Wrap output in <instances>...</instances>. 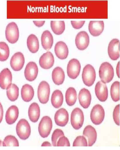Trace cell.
<instances>
[{
  "mask_svg": "<svg viewBox=\"0 0 120 150\" xmlns=\"http://www.w3.org/2000/svg\"><path fill=\"white\" fill-rule=\"evenodd\" d=\"M114 75V70L112 66L107 62H103L99 69V76L104 83H108L111 82Z\"/></svg>",
  "mask_w": 120,
  "mask_h": 150,
  "instance_id": "cell-1",
  "label": "cell"
},
{
  "mask_svg": "<svg viewBox=\"0 0 120 150\" xmlns=\"http://www.w3.org/2000/svg\"><path fill=\"white\" fill-rule=\"evenodd\" d=\"M16 132L19 138L22 140H26L30 137L31 128L28 122L25 119L20 120L16 127Z\"/></svg>",
  "mask_w": 120,
  "mask_h": 150,
  "instance_id": "cell-2",
  "label": "cell"
},
{
  "mask_svg": "<svg viewBox=\"0 0 120 150\" xmlns=\"http://www.w3.org/2000/svg\"><path fill=\"white\" fill-rule=\"evenodd\" d=\"M5 34L7 40L10 43L14 44L18 41L19 38V29L15 22L10 23L7 25Z\"/></svg>",
  "mask_w": 120,
  "mask_h": 150,
  "instance_id": "cell-3",
  "label": "cell"
},
{
  "mask_svg": "<svg viewBox=\"0 0 120 150\" xmlns=\"http://www.w3.org/2000/svg\"><path fill=\"white\" fill-rule=\"evenodd\" d=\"M96 73L94 67L88 64L84 68L82 74V79L84 84L90 87L94 83L96 79Z\"/></svg>",
  "mask_w": 120,
  "mask_h": 150,
  "instance_id": "cell-4",
  "label": "cell"
},
{
  "mask_svg": "<svg viewBox=\"0 0 120 150\" xmlns=\"http://www.w3.org/2000/svg\"><path fill=\"white\" fill-rule=\"evenodd\" d=\"M52 128V122L49 116H45L42 119L39 126L38 130L40 136L44 138L50 134Z\"/></svg>",
  "mask_w": 120,
  "mask_h": 150,
  "instance_id": "cell-5",
  "label": "cell"
},
{
  "mask_svg": "<svg viewBox=\"0 0 120 150\" xmlns=\"http://www.w3.org/2000/svg\"><path fill=\"white\" fill-rule=\"evenodd\" d=\"M84 116L82 111L79 108H76L72 111L71 115V125L76 130L81 128L83 124Z\"/></svg>",
  "mask_w": 120,
  "mask_h": 150,
  "instance_id": "cell-6",
  "label": "cell"
},
{
  "mask_svg": "<svg viewBox=\"0 0 120 150\" xmlns=\"http://www.w3.org/2000/svg\"><path fill=\"white\" fill-rule=\"evenodd\" d=\"M50 92L49 85L43 81L40 84L38 90V96L39 101L42 104L47 103L49 101Z\"/></svg>",
  "mask_w": 120,
  "mask_h": 150,
  "instance_id": "cell-7",
  "label": "cell"
},
{
  "mask_svg": "<svg viewBox=\"0 0 120 150\" xmlns=\"http://www.w3.org/2000/svg\"><path fill=\"white\" fill-rule=\"evenodd\" d=\"M104 116V110L101 105L98 104L93 107L90 114L91 119L93 123L95 125L100 124L103 121Z\"/></svg>",
  "mask_w": 120,
  "mask_h": 150,
  "instance_id": "cell-8",
  "label": "cell"
},
{
  "mask_svg": "<svg viewBox=\"0 0 120 150\" xmlns=\"http://www.w3.org/2000/svg\"><path fill=\"white\" fill-rule=\"evenodd\" d=\"M81 65L79 61L77 59H73L69 62L67 67V73L71 79H76L79 75Z\"/></svg>",
  "mask_w": 120,
  "mask_h": 150,
  "instance_id": "cell-9",
  "label": "cell"
},
{
  "mask_svg": "<svg viewBox=\"0 0 120 150\" xmlns=\"http://www.w3.org/2000/svg\"><path fill=\"white\" fill-rule=\"evenodd\" d=\"M89 42V36L86 31H80L77 34L75 43L77 48L80 50H84L86 49L88 47Z\"/></svg>",
  "mask_w": 120,
  "mask_h": 150,
  "instance_id": "cell-10",
  "label": "cell"
},
{
  "mask_svg": "<svg viewBox=\"0 0 120 150\" xmlns=\"http://www.w3.org/2000/svg\"><path fill=\"white\" fill-rule=\"evenodd\" d=\"M25 63V57L23 54L20 52L16 53L12 57L10 62L12 69L16 71L21 70Z\"/></svg>",
  "mask_w": 120,
  "mask_h": 150,
  "instance_id": "cell-11",
  "label": "cell"
},
{
  "mask_svg": "<svg viewBox=\"0 0 120 150\" xmlns=\"http://www.w3.org/2000/svg\"><path fill=\"white\" fill-rule=\"evenodd\" d=\"M38 73V69L35 62H30L27 65L25 75L26 79L29 81H32L37 78Z\"/></svg>",
  "mask_w": 120,
  "mask_h": 150,
  "instance_id": "cell-12",
  "label": "cell"
},
{
  "mask_svg": "<svg viewBox=\"0 0 120 150\" xmlns=\"http://www.w3.org/2000/svg\"><path fill=\"white\" fill-rule=\"evenodd\" d=\"M12 75L8 68L4 69L0 73V87L3 90L7 89L11 84Z\"/></svg>",
  "mask_w": 120,
  "mask_h": 150,
  "instance_id": "cell-13",
  "label": "cell"
},
{
  "mask_svg": "<svg viewBox=\"0 0 120 150\" xmlns=\"http://www.w3.org/2000/svg\"><path fill=\"white\" fill-rule=\"evenodd\" d=\"M108 53L110 58L113 60H116L120 57L119 40L113 39L109 43L108 48Z\"/></svg>",
  "mask_w": 120,
  "mask_h": 150,
  "instance_id": "cell-14",
  "label": "cell"
},
{
  "mask_svg": "<svg viewBox=\"0 0 120 150\" xmlns=\"http://www.w3.org/2000/svg\"><path fill=\"white\" fill-rule=\"evenodd\" d=\"M54 120L57 126L64 127L67 124L69 120V115L67 111L64 108L58 110L55 113Z\"/></svg>",
  "mask_w": 120,
  "mask_h": 150,
  "instance_id": "cell-15",
  "label": "cell"
},
{
  "mask_svg": "<svg viewBox=\"0 0 120 150\" xmlns=\"http://www.w3.org/2000/svg\"><path fill=\"white\" fill-rule=\"evenodd\" d=\"M95 91L96 96L101 102H104L108 97V91L105 83L99 81L96 84Z\"/></svg>",
  "mask_w": 120,
  "mask_h": 150,
  "instance_id": "cell-16",
  "label": "cell"
},
{
  "mask_svg": "<svg viewBox=\"0 0 120 150\" xmlns=\"http://www.w3.org/2000/svg\"><path fill=\"white\" fill-rule=\"evenodd\" d=\"M88 28L90 34L93 36L100 35L104 28V23L103 21H90Z\"/></svg>",
  "mask_w": 120,
  "mask_h": 150,
  "instance_id": "cell-17",
  "label": "cell"
},
{
  "mask_svg": "<svg viewBox=\"0 0 120 150\" xmlns=\"http://www.w3.org/2000/svg\"><path fill=\"white\" fill-rule=\"evenodd\" d=\"M54 62V56L50 52L43 54L40 57L39 64L40 67L44 69H49L53 66Z\"/></svg>",
  "mask_w": 120,
  "mask_h": 150,
  "instance_id": "cell-18",
  "label": "cell"
},
{
  "mask_svg": "<svg viewBox=\"0 0 120 150\" xmlns=\"http://www.w3.org/2000/svg\"><path fill=\"white\" fill-rule=\"evenodd\" d=\"M91 98V93L88 89L83 88L80 91L78 95L79 102L84 108L87 109L89 107Z\"/></svg>",
  "mask_w": 120,
  "mask_h": 150,
  "instance_id": "cell-19",
  "label": "cell"
},
{
  "mask_svg": "<svg viewBox=\"0 0 120 150\" xmlns=\"http://www.w3.org/2000/svg\"><path fill=\"white\" fill-rule=\"evenodd\" d=\"M54 51L56 56L60 59H66L68 54V49L66 44L62 41H59L56 44Z\"/></svg>",
  "mask_w": 120,
  "mask_h": 150,
  "instance_id": "cell-20",
  "label": "cell"
},
{
  "mask_svg": "<svg viewBox=\"0 0 120 150\" xmlns=\"http://www.w3.org/2000/svg\"><path fill=\"white\" fill-rule=\"evenodd\" d=\"M19 116V110L15 105L11 106L8 109L6 115V122L9 125L15 123Z\"/></svg>",
  "mask_w": 120,
  "mask_h": 150,
  "instance_id": "cell-21",
  "label": "cell"
},
{
  "mask_svg": "<svg viewBox=\"0 0 120 150\" xmlns=\"http://www.w3.org/2000/svg\"><path fill=\"white\" fill-rule=\"evenodd\" d=\"M83 135L87 137L89 146H92L97 140V132L91 126H88L85 128L83 131Z\"/></svg>",
  "mask_w": 120,
  "mask_h": 150,
  "instance_id": "cell-22",
  "label": "cell"
},
{
  "mask_svg": "<svg viewBox=\"0 0 120 150\" xmlns=\"http://www.w3.org/2000/svg\"><path fill=\"white\" fill-rule=\"evenodd\" d=\"M41 40L43 47L46 50L50 49L54 42L53 36L51 32L49 30L44 31L42 33Z\"/></svg>",
  "mask_w": 120,
  "mask_h": 150,
  "instance_id": "cell-23",
  "label": "cell"
},
{
  "mask_svg": "<svg viewBox=\"0 0 120 150\" xmlns=\"http://www.w3.org/2000/svg\"><path fill=\"white\" fill-rule=\"evenodd\" d=\"M52 79L55 84L59 85L62 84L65 79V74L63 69L59 67L55 68L52 71Z\"/></svg>",
  "mask_w": 120,
  "mask_h": 150,
  "instance_id": "cell-24",
  "label": "cell"
},
{
  "mask_svg": "<svg viewBox=\"0 0 120 150\" xmlns=\"http://www.w3.org/2000/svg\"><path fill=\"white\" fill-rule=\"evenodd\" d=\"M34 95L33 87L28 84L23 85L21 90V96L23 100L25 102H30Z\"/></svg>",
  "mask_w": 120,
  "mask_h": 150,
  "instance_id": "cell-25",
  "label": "cell"
},
{
  "mask_svg": "<svg viewBox=\"0 0 120 150\" xmlns=\"http://www.w3.org/2000/svg\"><path fill=\"white\" fill-rule=\"evenodd\" d=\"M40 111L37 103H34L30 105L28 110V115L31 121L35 123L38 120L40 116Z\"/></svg>",
  "mask_w": 120,
  "mask_h": 150,
  "instance_id": "cell-26",
  "label": "cell"
},
{
  "mask_svg": "<svg viewBox=\"0 0 120 150\" xmlns=\"http://www.w3.org/2000/svg\"><path fill=\"white\" fill-rule=\"evenodd\" d=\"M27 44L29 51L34 54L38 52L39 49V43L37 36L34 34H31L28 37Z\"/></svg>",
  "mask_w": 120,
  "mask_h": 150,
  "instance_id": "cell-27",
  "label": "cell"
},
{
  "mask_svg": "<svg viewBox=\"0 0 120 150\" xmlns=\"http://www.w3.org/2000/svg\"><path fill=\"white\" fill-rule=\"evenodd\" d=\"M64 102V96L61 91L56 90L52 95L51 102L52 105L56 108H58L62 105Z\"/></svg>",
  "mask_w": 120,
  "mask_h": 150,
  "instance_id": "cell-28",
  "label": "cell"
},
{
  "mask_svg": "<svg viewBox=\"0 0 120 150\" xmlns=\"http://www.w3.org/2000/svg\"><path fill=\"white\" fill-rule=\"evenodd\" d=\"M77 100V93L73 87H69L67 90L66 94V100L67 105L71 106L76 103Z\"/></svg>",
  "mask_w": 120,
  "mask_h": 150,
  "instance_id": "cell-29",
  "label": "cell"
},
{
  "mask_svg": "<svg viewBox=\"0 0 120 150\" xmlns=\"http://www.w3.org/2000/svg\"><path fill=\"white\" fill-rule=\"evenodd\" d=\"M51 27L53 32L56 35L62 34L65 29L64 21H51Z\"/></svg>",
  "mask_w": 120,
  "mask_h": 150,
  "instance_id": "cell-30",
  "label": "cell"
},
{
  "mask_svg": "<svg viewBox=\"0 0 120 150\" xmlns=\"http://www.w3.org/2000/svg\"><path fill=\"white\" fill-rule=\"evenodd\" d=\"M7 95L11 102H14L18 99L19 96V88L15 84H12L7 89Z\"/></svg>",
  "mask_w": 120,
  "mask_h": 150,
  "instance_id": "cell-31",
  "label": "cell"
},
{
  "mask_svg": "<svg viewBox=\"0 0 120 150\" xmlns=\"http://www.w3.org/2000/svg\"><path fill=\"white\" fill-rule=\"evenodd\" d=\"M9 53L8 45L5 42H0V61H6L9 57Z\"/></svg>",
  "mask_w": 120,
  "mask_h": 150,
  "instance_id": "cell-32",
  "label": "cell"
},
{
  "mask_svg": "<svg viewBox=\"0 0 120 150\" xmlns=\"http://www.w3.org/2000/svg\"><path fill=\"white\" fill-rule=\"evenodd\" d=\"M119 81H115L112 85L111 89V94L113 100L117 102L119 100Z\"/></svg>",
  "mask_w": 120,
  "mask_h": 150,
  "instance_id": "cell-33",
  "label": "cell"
},
{
  "mask_svg": "<svg viewBox=\"0 0 120 150\" xmlns=\"http://www.w3.org/2000/svg\"><path fill=\"white\" fill-rule=\"evenodd\" d=\"M18 142L16 137L13 136L8 135L6 137L3 142L4 146H18Z\"/></svg>",
  "mask_w": 120,
  "mask_h": 150,
  "instance_id": "cell-34",
  "label": "cell"
},
{
  "mask_svg": "<svg viewBox=\"0 0 120 150\" xmlns=\"http://www.w3.org/2000/svg\"><path fill=\"white\" fill-rule=\"evenodd\" d=\"M64 136L63 132L61 129H57L54 130L52 136V142L53 146H57V143L60 137Z\"/></svg>",
  "mask_w": 120,
  "mask_h": 150,
  "instance_id": "cell-35",
  "label": "cell"
},
{
  "mask_svg": "<svg viewBox=\"0 0 120 150\" xmlns=\"http://www.w3.org/2000/svg\"><path fill=\"white\" fill-rule=\"evenodd\" d=\"M87 139L83 136H78L76 137L73 143V146H87Z\"/></svg>",
  "mask_w": 120,
  "mask_h": 150,
  "instance_id": "cell-36",
  "label": "cell"
},
{
  "mask_svg": "<svg viewBox=\"0 0 120 150\" xmlns=\"http://www.w3.org/2000/svg\"><path fill=\"white\" fill-rule=\"evenodd\" d=\"M57 146H70V144L68 139L64 136L59 139L57 142Z\"/></svg>",
  "mask_w": 120,
  "mask_h": 150,
  "instance_id": "cell-37",
  "label": "cell"
},
{
  "mask_svg": "<svg viewBox=\"0 0 120 150\" xmlns=\"http://www.w3.org/2000/svg\"><path fill=\"white\" fill-rule=\"evenodd\" d=\"M119 104L116 105L113 112V118L115 123L119 126Z\"/></svg>",
  "mask_w": 120,
  "mask_h": 150,
  "instance_id": "cell-38",
  "label": "cell"
},
{
  "mask_svg": "<svg viewBox=\"0 0 120 150\" xmlns=\"http://www.w3.org/2000/svg\"><path fill=\"white\" fill-rule=\"evenodd\" d=\"M85 22V21H71V23L73 27L76 29L81 28Z\"/></svg>",
  "mask_w": 120,
  "mask_h": 150,
  "instance_id": "cell-39",
  "label": "cell"
},
{
  "mask_svg": "<svg viewBox=\"0 0 120 150\" xmlns=\"http://www.w3.org/2000/svg\"><path fill=\"white\" fill-rule=\"evenodd\" d=\"M36 26L40 28L45 23V21H33Z\"/></svg>",
  "mask_w": 120,
  "mask_h": 150,
  "instance_id": "cell-40",
  "label": "cell"
},
{
  "mask_svg": "<svg viewBox=\"0 0 120 150\" xmlns=\"http://www.w3.org/2000/svg\"><path fill=\"white\" fill-rule=\"evenodd\" d=\"M4 110L3 106L0 103V123L2 122L3 117Z\"/></svg>",
  "mask_w": 120,
  "mask_h": 150,
  "instance_id": "cell-41",
  "label": "cell"
},
{
  "mask_svg": "<svg viewBox=\"0 0 120 150\" xmlns=\"http://www.w3.org/2000/svg\"><path fill=\"white\" fill-rule=\"evenodd\" d=\"M116 74L118 77L119 78V61L118 63L117 64L116 68Z\"/></svg>",
  "mask_w": 120,
  "mask_h": 150,
  "instance_id": "cell-42",
  "label": "cell"
},
{
  "mask_svg": "<svg viewBox=\"0 0 120 150\" xmlns=\"http://www.w3.org/2000/svg\"><path fill=\"white\" fill-rule=\"evenodd\" d=\"M42 146H52L51 144L49 142H44L42 145Z\"/></svg>",
  "mask_w": 120,
  "mask_h": 150,
  "instance_id": "cell-43",
  "label": "cell"
},
{
  "mask_svg": "<svg viewBox=\"0 0 120 150\" xmlns=\"http://www.w3.org/2000/svg\"><path fill=\"white\" fill-rule=\"evenodd\" d=\"M3 146V142L0 140V146Z\"/></svg>",
  "mask_w": 120,
  "mask_h": 150,
  "instance_id": "cell-44",
  "label": "cell"
}]
</instances>
